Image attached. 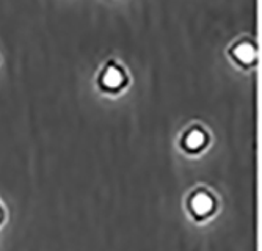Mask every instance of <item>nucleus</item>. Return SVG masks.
<instances>
[{
    "label": "nucleus",
    "mask_w": 262,
    "mask_h": 251,
    "mask_svg": "<svg viewBox=\"0 0 262 251\" xmlns=\"http://www.w3.org/2000/svg\"><path fill=\"white\" fill-rule=\"evenodd\" d=\"M184 208L193 223H207L220 211V199L217 193L206 186H196L185 196Z\"/></svg>",
    "instance_id": "1"
},
{
    "label": "nucleus",
    "mask_w": 262,
    "mask_h": 251,
    "mask_svg": "<svg viewBox=\"0 0 262 251\" xmlns=\"http://www.w3.org/2000/svg\"><path fill=\"white\" fill-rule=\"evenodd\" d=\"M96 83H98V88L105 95H120L129 86L130 79L121 63L110 60L99 71Z\"/></svg>",
    "instance_id": "2"
},
{
    "label": "nucleus",
    "mask_w": 262,
    "mask_h": 251,
    "mask_svg": "<svg viewBox=\"0 0 262 251\" xmlns=\"http://www.w3.org/2000/svg\"><path fill=\"white\" fill-rule=\"evenodd\" d=\"M179 149L190 157L201 155L210 145V133L201 124H192L182 130L179 136Z\"/></svg>",
    "instance_id": "3"
},
{
    "label": "nucleus",
    "mask_w": 262,
    "mask_h": 251,
    "mask_svg": "<svg viewBox=\"0 0 262 251\" xmlns=\"http://www.w3.org/2000/svg\"><path fill=\"white\" fill-rule=\"evenodd\" d=\"M229 58L242 70H250L257 63V45L253 38H241L234 41L228 49Z\"/></svg>",
    "instance_id": "4"
},
{
    "label": "nucleus",
    "mask_w": 262,
    "mask_h": 251,
    "mask_svg": "<svg viewBox=\"0 0 262 251\" xmlns=\"http://www.w3.org/2000/svg\"><path fill=\"white\" fill-rule=\"evenodd\" d=\"M7 223V208L4 206V202L0 201V230L5 226Z\"/></svg>",
    "instance_id": "5"
}]
</instances>
